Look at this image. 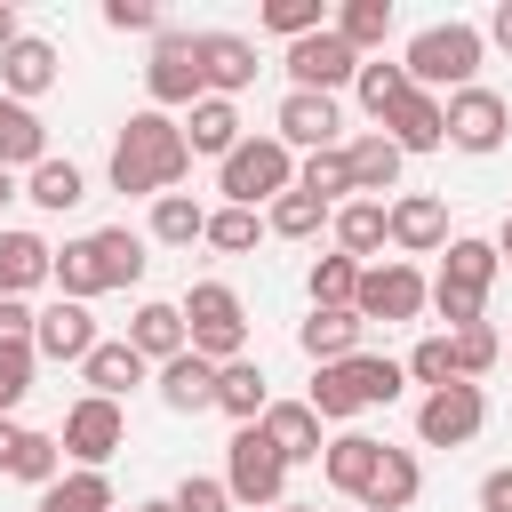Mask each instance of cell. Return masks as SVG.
I'll list each match as a JSON object with an SVG mask.
<instances>
[{"mask_svg": "<svg viewBox=\"0 0 512 512\" xmlns=\"http://www.w3.org/2000/svg\"><path fill=\"white\" fill-rule=\"evenodd\" d=\"M104 176H112V192H128V200H160V192H176V184L192 176L184 120H176V112H152V104H136V112L120 120V136H112V160H104Z\"/></svg>", "mask_w": 512, "mask_h": 512, "instance_id": "1", "label": "cell"}, {"mask_svg": "<svg viewBox=\"0 0 512 512\" xmlns=\"http://www.w3.org/2000/svg\"><path fill=\"white\" fill-rule=\"evenodd\" d=\"M408 392V360H384V352H352V360H328V368H312V416L320 424H352V416H368V408H392Z\"/></svg>", "mask_w": 512, "mask_h": 512, "instance_id": "2", "label": "cell"}, {"mask_svg": "<svg viewBox=\"0 0 512 512\" xmlns=\"http://www.w3.org/2000/svg\"><path fill=\"white\" fill-rule=\"evenodd\" d=\"M480 56H488V32H480V24H464V16L424 24V32L400 48L408 88H424V96H456V88H472V80H480Z\"/></svg>", "mask_w": 512, "mask_h": 512, "instance_id": "3", "label": "cell"}, {"mask_svg": "<svg viewBox=\"0 0 512 512\" xmlns=\"http://www.w3.org/2000/svg\"><path fill=\"white\" fill-rule=\"evenodd\" d=\"M496 272H504L496 240H472V232H456V240L440 248V272H432V312L448 320V336L488 320V288H496Z\"/></svg>", "mask_w": 512, "mask_h": 512, "instance_id": "4", "label": "cell"}, {"mask_svg": "<svg viewBox=\"0 0 512 512\" xmlns=\"http://www.w3.org/2000/svg\"><path fill=\"white\" fill-rule=\"evenodd\" d=\"M176 304H184V336H192L200 360H216V368L248 360V304H240V288H224V280H192Z\"/></svg>", "mask_w": 512, "mask_h": 512, "instance_id": "5", "label": "cell"}, {"mask_svg": "<svg viewBox=\"0 0 512 512\" xmlns=\"http://www.w3.org/2000/svg\"><path fill=\"white\" fill-rule=\"evenodd\" d=\"M216 192L224 208H272L280 192H296V152L280 136H240V152L216 160Z\"/></svg>", "mask_w": 512, "mask_h": 512, "instance_id": "6", "label": "cell"}, {"mask_svg": "<svg viewBox=\"0 0 512 512\" xmlns=\"http://www.w3.org/2000/svg\"><path fill=\"white\" fill-rule=\"evenodd\" d=\"M224 488H232L240 512H272V504H288V456L256 424H240L232 448H224Z\"/></svg>", "mask_w": 512, "mask_h": 512, "instance_id": "7", "label": "cell"}, {"mask_svg": "<svg viewBox=\"0 0 512 512\" xmlns=\"http://www.w3.org/2000/svg\"><path fill=\"white\" fill-rule=\"evenodd\" d=\"M56 440H64V464H72V472H104V464L128 448V416H120V400H96V392H80V400L64 408Z\"/></svg>", "mask_w": 512, "mask_h": 512, "instance_id": "8", "label": "cell"}, {"mask_svg": "<svg viewBox=\"0 0 512 512\" xmlns=\"http://www.w3.org/2000/svg\"><path fill=\"white\" fill-rule=\"evenodd\" d=\"M208 96V80H200V56H192V32H160L152 40V64H144V104L152 112H192Z\"/></svg>", "mask_w": 512, "mask_h": 512, "instance_id": "9", "label": "cell"}, {"mask_svg": "<svg viewBox=\"0 0 512 512\" xmlns=\"http://www.w3.org/2000/svg\"><path fill=\"white\" fill-rule=\"evenodd\" d=\"M488 432V392L480 384H440L416 400V440L424 448H472Z\"/></svg>", "mask_w": 512, "mask_h": 512, "instance_id": "10", "label": "cell"}, {"mask_svg": "<svg viewBox=\"0 0 512 512\" xmlns=\"http://www.w3.org/2000/svg\"><path fill=\"white\" fill-rule=\"evenodd\" d=\"M352 312H360V320H416V312H432V280H424L408 256H384V264L360 272Z\"/></svg>", "mask_w": 512, "mask_h": 512, "instance_id": "11", "label": "cell"}, {"mask_svg": "<svg viewBox=\"0 0 512 512\" xmlns=\"http://www.w3.org/2000/svg\"><path fill=\"white\" fill-rule=\"evenodd\" d=\"M504 136H512V104H504L488 80H472V88L448 96V144H456V152L488 160V152H504Z\"/></svg>", "mask_w": 512, "mask_h": 512, "instance_id": "12", "label": "cell"}, {"mask_svg": "<svg viewBox=\"0 0 512 512\" xmlns=\"http://www.w3.org/2000/svg\"><path fill=\"white\" fill-rule=\"evenodd\" d=\"M272 136L288 152H336L344 144V104L336 96H312V88H288L280 112H272Z\"/></svg>", "mask_w": 512, "mask_h": 512, "instance_id": "13", "label": "cell"}, {"mask_svg": "<svg viewBox=\"0 0 512 512\" xmlns=\"http://www.w3.org/2000/svg\"><path fill=\"white\" fill-rule=\"evenodd\" d=\"M280 64H288V88H312V96H336V88H352V80H360V64H368V56H352V48L336 40V24H328V32H312V40H296V48L280 56Z\"/></svg>", "mask_w": 512, "mask_h": 512, "instance_id": "14", "label": "cell"}, {"mask_svg": "<svg viewBox=\"0 0 512 512\" xmlns=\"http://www.w3.org/2000/svg\"><path fill=\"white\" fill-rule=\"evenodd\" d=\"M192 56H200L208 96H232V104H240V88H256V72H264L248 32H192Z\"/></svg>", "mask_w": 512, "mask_h": 512, "instance_id": "15", "label": "cell"}, {"mask_svg": "<svg viewBox=\"0 0 512 512\" xmlns=\"http://www.w3.org/2000/svg\"><path fill=\"white\" fill-rule=\"evenodd\" d=\"M384 208H392V248H400L408 264H416V256H440V248L456 240V232H448V200H440V192H392Z\"/></svg>", "mask_w": 512, "mask_h": 512, "instance_id": "16", "label": "cell"}, {"mask_svg": "<svg viewBox=\"0 0 512 512\" xmlns=\"http://www.w3.org/2000/svg\"><path fill=\"white\" fill-rule=\"evenodd\" d=\"M96 344H104V336H96V312H88V304H72V296H48V304H40V328H32V352H40V360L80 368Z\"/></svg>", "mask_w": 512, "mask_h": 512, "instance_id": "17", "label": "cell"}, {"mask_svg": "<svg viewBox=\"0 0 512 512\" xmlns=\"http://www.w3.org/2000/svg\"><path fill=\"white\" fill-rule=\"evenodd\" d=\"M376 464H384V440H376V432H360V424L328 432V448H320V472H328V488H336L344 504H360V496H368Z\"/></svg>", "mask_w": 512, "mask_h": 512, "instance_id": "18", "label": "cell"}, {"mask_svg": "<svg viewBox=\"0 0 512 512\" xmlns=\"http://www.w3.org/2000/svg\"><path fill=\"white\" fill-rule=\"evenodd\" d=\"M56 80H64V56H56V40H40V32H24V40L0 56V96H16V104H40Z\"/></svg>", "mask_w": 512, "mask_h": 512, "instance_id": "19", "label": "cell"}, {"mask_svg": "<svg viewBox=\"0 0 512 512\" xmlns=\"http://www.w3.org/2000/svg\"><path fill=\"white\" fill-rule=\"evenodd\" d=\"M328 240H336L352 264H384V248H392V208H384V200H344V208L328 216Z\"/></svg>", "mask_w": 512, "mask_h": 512, "instance_id": "20", "label": "cell"}, {"mask_svg": "<svg viewBox=\"0 0 512 512\" xmlns=\"http://www.w3.org/2000/svg\"><path fill=\"white\" fill-rule=\"evenodd\" d=\"M88 256H96V280H104V296H112V288H136V280H144L152 240H144L136 224H96V232H88Z\"/></svg>", "mask_w": 512, "mask_h": 512, "instance_id": "21", "label": "cell"}, {"mask_svg": "<svg viewBox=\"0 0 512 512\" xmlns=\"http://www.w3.org/2000/svg\"><path fill=\"white\" fill-rule=\"evenodd\" d=\"M80 384H88L96 400H128L136 384H152V360H144L128 336H104V344L80 360Z\"/></svg>", "mask_w": 512, "mask_h": 512, "instance_id": "22", "label": "cell"}, {"mask_svg": "<svg viewBox=\"0 0 512 512\" xmlns=\"http://www.w3.org/2000/svg\"><path fill=\"white\" fill-rule=\"evenodd\" d=\"M216 360H200V352H176L168 368H152V392H160V408L168 416H200V408H216Z\"/></svg>", "mask_w": 512, "mask_h": 512, "instance_id": "23", "label": "cell"}, {"mask_svg": "<svg viewBox=\"0 0 512 512\" xmlns=\"http://www.w3.org/2000/svg\"><path fill=\"white\" fill-rule=\"evenodd\" d=\"M256 432H264V440L288 456V472H296V464H320V448H328V424L312 416V400H272Z\"/></svg>", "mask_w": 512, "mask_h": 512, "instance_id": "24", "label": "cell"}, {"mask_svg": "<svg viewBox=\"0 0 512 512\" xmlns=\"http://www.w3.org/2000/svg\"><path fill=\"white\" fill-rule=\"evenodd\" d=\"M56 280V248L24 224H0V296H32Z\"/></svg>", "mask_w": 512, "mask_h": 512, "instance_id": "25", "label": "cell"}, {"mask_svg": "<svg viewBox=\"0 0 512 512\" xmlns=\"http://www.w3.org/2000/svg\"><path fill=\"white\" fill-rule=\"evenodd\" d=\"M344 160H352V192H360V200H384V192H400V168H408V152H400L384 128H360V136L344 144Z\"/></svg>", "mask_w": 512, "mask_h": 512, "instance_id": "26", "label": "cell"}, {"mask_svg": "<svg viewBox=\"0 0 512 512\" xmlns=\"http://www.w3.org/2000/svg\"><path fill=\"white\" fill-rule=\"evenodd\" d=\"M240 104L232 96H200L192 112H184V144H192V160H232L240 152Z\"/></svg>", "mask_w": 512, "mask_h": 512, "instance_id": "27", "label": "cell"}, {"mask_svg": "<svg viewBox=\"0 0 512 512\" xmlns=\"http://www.w3.org/2000/svg\"><path fill=\"white\" fill-rule=\"evenodd\" d=\"M384 136H392L408 160H416V152H440V144H448V96H424V88H408V96H400V112L384 120Z\"/></svg>", "mask_w": 512, "mask_h": 512, "instance_id": "28", "label": "cell"}, {"mask_svg": "<svg viewBox=\"0 0 512 512\" xmlns=\"http://www.w3.org/2000/svg\"><path fill=\"white\" fill-rule=\"evenodd\" d=\"M128 344H136L152 368H168L176 352H192V336H184V304H160V296H144V304L128 312Z\"/></svg>", "mask_w": 512, "mask_h": 512, "instance_id": "29", "label": "cell"}, {"mask_svg": "<svg viewBox=\"0 0 512 512\" xmlns=\"http://www.w3.org/2000/svg\"><path fill=\"white\" fill-rule=\"evenodd\" d=\"M360 336H368V320H360V312H304V320H296V352H304L312 368L352 360V352H360Z\"/></svg>", "mask_w": 512, "mask_h": 512, "instance_id": "30", "label": "cell"}, {"mask_svg": "<svg viewBox=\"0 0 512 512\" xmlns=\"http://www.w3.org/2000/svg\"><path fill=\"white\" fill-rule=\"evenodd\" d=\"M48 160V120L32 112V104H16V96H0V168H16V176H32Z\"/></svg>", "mask_w": 512, "mask_h": 512, "instance_id": "31", "label": "cell"}, {"mask_svg": "<svg viewBox=\"0 0 512 512\" xmlns=\"http://www.w3.org/2000/svg\"><path fill=\"white\" fill-rule=\"evenodd\" d=\"M416 496H424V464H416V448H384V464H376L360 512H408Z\"/></svg>", "mask_w": 512, "mask_h": 512, "instance_id": "32", "label": "cell"}, {"mask_svg": "<svg viewBox=\"0 0 512 512\" xmlns=\"http://www.w3.org/2000/svg\"><path fill=\"white\" fill-rule=\"evenodd\" d=\"M144 240L152 248H192V240H208V208L192 192H160L152 216H144Z\"/></svg>", "mask_w": 512, "mask_h": 512, "instance_id": "33", "label": "cell"}, {"mask_svg": "<svg viewBox=\"0 0 512 512\" xmlns=\"http://www.w3.org/2000/svg\"><path fill=\"white\" fill-rule=\"evenodd\" d=\"M24 200H32V208H48V216H72V208L88 200V176H80V160H56V152H48V160L24 176Z\"/></svg>", "mask_w": 512, "mask_h": 512, "instance_id": "34", "label": "cell"}, {"mask_svg": "<svg viewBox=\"0 0 512 512\" xmlns=\"http://www.w3.org/2000/svg\"><path fill=\"white\" fill-rule=\"evenodd\" d=\"M360 272H368V264H352L344 248L312 256V272H304V296H312V312H352V296H360Z\"/></svg>", "mask_w": 512, "mask_h": 512, "instance_id": "35", "label": "cell"}, {"mask_svg": "<svg viewBox=\"0 0 512 512\" xmlns=\"http://www.w3.org/2000/svg\"><path fill=\"white\" fill-rule=\"evenodd\" d=\"M216 408H224L232 424H264V408H272V376H264L256 360H232V368L216 376Z\"/></svg>", "mask_w": 512, "mask_h": 512, "instance_id": "36", "label": "cell"}, {"mask_svg": "<svg viewBox=\"0 0 512 512\" xmlns=\"http://www.w3.org/2000/svg\"><path fill=\"white\" fill-rule=\"evenodd\" d=\"M328 24H336V40H344L352 56H384V40H392V0H344Z\"/></svg>", "mask_w": 512, "mask_h": 512, "instance_id": "37", "label": "cell"}, {"mask_svg": "<svg viewBox=\"0 0 512 512\" xmlns=\"http://www.w3.org/2000/svg\"><path fill=\"white\" fill-rule=\"evenodd\" d=\"M352 96H360V112L384 128V120L400 112V96H408V64H392V56H368V64H360V80H352Z\"/></svg>", "mask_w": 512, "mask_h": 512, "instance_id": "38", "label": "cell"}, {"mask_svg": "<svg viewBox=\"0 0 512 512\" xmlns=\"http://www.w3.org/2000/svg\"><path fill=\"white\" fill-rule=\"evenodd\" d=\"M296 192H312L320 208L360 200V192H352V160H344V144H336V152H304V160H296Z\"/></svg>", "mask_w": 512, "mask_h": 512, "instance_id": "39", "label": "cell"}, {"mask_svg": "<svg viewBox=\"0 0 512 512\" xmlns=\"http://www.w3.org/2000/svg\"><path fill=\"white\" fill-rule=\"evenodd\" d=\"M32 512H120V496H112L104 472H64L56 488L32 496Z\"/></svg>", "mask_w": 512, "mask_h": 512, "instance_id": "40", "label": "cell"}, {"mask_svg": "<svg viewBox=\"0 0 512 512\" xmlns=\"http://www.w3.org/2000/svg\"><path fill=\"white\" fill-rule=\"evenodd\" d=\"M328 216H336V208H320L312 192H280V200L264 208V232H272V240H320Z\"/></svg>", "mask_w": 512, "mask_h": 512, "instance_id": "41", "label": "cell"}, {"mask_svg": "<svg viewBox=\"0 0 512 512\" xmlns=\"http://www.w3.org/2000/svg\"><path fill=\"white\" fill-rule=\"evenodd\" d=\"M256 24H264V32H280V40L296 48V40L328 32V8H320V0H264V8H256Z\"/></svg>", "mask_w": 512, "mask_h": 512, "instance_id": "42", "label": "cell"}, {"mask_svg": "<svg viewBox=\"0 0 512 512\" xmlns=\"http://www.w3.org/2000/svg\"><path fill=\"white\" fill-rule=\"evenodd\" d=\"M264 240V208H208V248L216 256H248Z\"/></svg>", "mask_w": 512, "mask_h": 512, "instance_id": "43", "label": "cell"}, {"mask_svg": "<svg viewBox=\"0 0 512 512\" xmlns=\"http://www.w3.org/2000/svg\"><path fill=\"white\" fill-rule=\"evenodd\" d=\"M408 384H424V392L464 384V376H456V336H448V328H440V336H416V352H408Z\"/></svg>", "mask_w": 512, "mask_h": 512, "instance_id": "44", "label": "cell"}, {"mask_svg": "<svg viewBox=\"0 0 512 512\" xmlns=\"http://www.w3.org/2000/svg\"><path fill=\"white\" fill-rule=\"evenodd\" d=\"M8 480H24V488H56V480H64V440H56V432H24V456H16Z\"/></svg>", "mask_w": 512, "mask_h": 512, "instance_id": "45", "label": "cell"}, {"mask_svg": "<svg viewBox=\"0 0 512 512\" xmlns=\"http://www.w3.org/2000/svg\"><path fill=\"white\" fill-rule=\"evenodd\" d=\"M496 360H504V336H496L488 320H480V328H456V376H464V384H480Z\"/></svg>", "mask_w": 512, "mask_h": 512, "instance_id": "46", "label": "cell"}, {"mask_svg": "<svg viewBox=\"0 0 512 512\" xmlns=\"http://www.w3.org/2000/svg\"><path fill=\"white\" fill-rule=\"evenodd\" d=\"M32 368H40V352H32V344H0V416H16V408H24Z\"/></svg>", "mask_w": 512, "mask_h": 512, "instance_id": "47", "label": "cell"}, {"mask_svg": "<svg viewBox=\"0 0 512 512\" xmlns=\"http://www.w3.org/2000/svg\"><path fill=\"white\" fill-rule=\"evenodd\" d=\"M176 512H240V504H232L224 472H184L176 480Z\"/></svg>", "mask_w": 512, "mask_h": 512, "instance_id": "48", "label": "cell"}, {"mask_svg": "<svg viewBox=\"0 0 512 512\" xmlns=\"http://www.w3.org/2000/svg\"><path fill=\"white\" fill-rule=\"evenodd\" d=\"M104 32H168V16L152 8V0H104Z\"/></svg>", "mask_w": 512, "mask_h": 512, "instance_id": "49", "label": "cell"}, {"mask_svg": "<svg viewBox=\"0 0 512 512\" xmlns=\"http://www.w3.org/2000/svg\"><path fill=\"white\" fill-rule=\"evenodd\" d=\"M32 328H40V304L32 296H0V344H32Z\"/></svg>", "mask_w": 512, "mask_h": 512, "instance_id": "50", "label": "cell"}, {"mask_svg": "<svg viewBox=\"0 0 512 512\" xmlns=\"http://www.w3.org/2000/svg\"><path fill=\"white\" fill-rule=\"evenodd\" d=\"M480 512H512V464H496V472L480 480Z\"/></svg>", "mask_w": 512, "mask_h": 512, "instance_id": "51", "label": "cell"}, {"mask_svg": "<svg viewBox=\"0 0 512 512\" xmlns=\"http://www.w3.org/2000/svg\"><path fill=\"white\" fill-rule=\"evenodd\" d=\"M24 432H32V424H16V416H0V472H16V456H24Z\"/></svg>", "mask_w": 512, "mask_h": 512, "instance_id": "52", "label": "cell"}, {"mask_svg": "<svg viewBox=\"0 0 512 512\" xmlns=\"http://www.w3.org/2000/svg\"><path fill=\"white\" fill-rule=\"evenodd\" d=\"M480 32H488V48H504V56H512V0H496V8H488V24H480Z\"/></svg>", "mask_w": 512, "mask_h": 512, "instance_id": "53", "label": "cell"}, {"mask_svg": "<svg viewBox=\"0 0 512 512\" xmlns=\"http://www.w3.org/2000/svg\"><path fill=\"white\" fill-rule=\"evenodd\" d=\"M16 40H24V24H16V8H8V0H0V56H8V48H16Z\"/></svg>", "mask_w": 512, "mask_h": 512, "instance_id": "54", "label": "cell"}, {"mask_svg": "<svg viewBox=\"0 0 512 512\" xmlns=\"http://www.w3.org/2000/svg\"><path fill=\"white\" fill-rule=\"evenodd\" d=\"M8 200H24V176H16V168H0V208H8Z\"/></svg>", "mask_w": 512, "mask_h": 512, "instance_id": "55", "label": "cell"}, {"mask_svg": "<svg viewBox=\"0 0 512 512\" xmlns=\"http://www.w3.org/2000/svg\"><path fill=\"white\" fill-rule=\"evenodd\" d=\"M496 256L512 264V208H504V224H496Z\"/></svg>", "mask_w": 512, "mask_h": 512, "instance_id": "56", "label": "cell"}, {"mask_svg": "<svg viewBox=\"0 0 512 512\" xmlns=\"http://www.w3.org/2000/svg\"><path fill=\"white\" fill-rule=\"evenodd\" d=\"M128 512H176V496H144V504H128Z\"/></svg>", "mask_w": 512, "mask_h": 512, "instance_id": "57", "label": "cell"}, {"mask_svg": "<svg viewBox=\"0 0 512 512\" xmlns=\"http://www.w3.org/2000/svg\"><path fill=\"white\" fill-rule=\"evenodd\" d=\"M272 512H320V504H296V496H288V504H272Z\"/></svg>", "mask_w": 512, "mask_h": 512, "instance_id": "58", "label": "cell"}, {"mask_svg": "<svg viewBox=\"0 0 512 512\" xmlns=\"http://www.w3.org/2000/svg\"><path fill=\"white\" fill-rule=\"evenodd\" d=\"M344 512H360V504H344Z\"/></svg>", "mask_w": 512, "mask_h": 512, "instance_id": "59", "label": "cell"}]
</instances>
